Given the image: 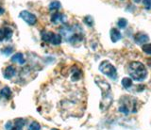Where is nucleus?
Masks as SVG:
<instances>
[{"label":"nucleus","mask_w":151,"mask_h":130,"mask_svg":"<svg viewBox=\"0 0 151 130\" xmlns=\"http://www.w3.org/2000/svg\"><path fill=\"white\" fill-rule=\"evenodd\" d=\"M42 39L46 43H50L54 45H59L61 43V36L60 34H55L51 31H42Z\"/></svg>","instance_id":"obj_6"},{"label":"nucleus","mask_w":151,"mask_h":130,"mask_svg":"<svg viewBox=\"0 0 151 130\" xmlns=\"http://www.w3.org/2000/svg\"><path fill=\"white\" fill-rule=\"evenodd\" d=\"M121 37H122V35L118 29H111V39L113 43H116L117 41H119L121 39Z\"/></svg>","instance_id":"obj_12"},{"label":"nucleus","mask_w":151,"mask_h":130,"mask_svg":"<svg viewBox=\"0 0 151 130\" xmlns=\"http://www.w3.org/2000/svg\"><path fill=\"white\" fill-rule=\"evenodd\" d=\"M3 12H4V9L0 7V14H1V13H3Z\"/></svg>","instance_id":"obj_25"},{"label":"nucleus","mask_w":151,"mask_h":130,"mask_svg":"<svg viewBox=\"0 0 151 130\" xmlns=\"http://www.w3.org/2000/svg\"><path fill=\"white\" fill-rule=\"evenodd\" d=\"M60 36L71 44H76L81 41L83 39V30L78 25L75 26H63L60 29Z\"/></svg>","instance_id":"obj_1"},{"label":"nucleus","mask_w":151,"mask_h":130,"mask_svg":"<svg viewBox=\"0 0 151 130\" xmlns=\"http://www.w3.org/2000/svg\"><path fill=\"white\" fill-rule=\"evenodd\" d=\"M19 16H20L22 19L27 22L28 25H35L36 22H37V18L34 14H32L31 12L27 11H23L20 12V14H19Z\"/></svg>","instance_id":"obj_7"},{"label":"nucleus","mask_w":151,"mask_h":130,"mask_svg":"<svg viewBox=\"0 0 151 130\" xmlns=\"http://www.w3.org/2000/svg\"><path fill=\"white\" fill-rule=\"evenodd\" d=\"M40 129H41V125L37 122H32L29 124V126H28V130H40Z\"/></svg>","instance_id":"obj_19"},{"label":"nucleus","mask_w":151,"mask_h":130,"mask_svg":"<svg viewBox=\"0 0 151 130\" xmlns=\"http://www.w3.org/2000/svg\"><path fill=\"white\" fill-rule=\"evenodd\" d=\"M12 62H16V63L18 62L19 64H24V63H25V59H24V57H23V54L17 53L12 58Z\"/></svg>","instance_id":"obj_14"},{"label":"nucleus","mask_w":151,"mask_h":130,"mask_svg":"<svg viewBox=\"0 0 151 130\" xmlns=\"http://www.w3.org/2000/svg\"><path fill=\"white\" fill-rule=\"evenodd\" d=\"M99 70L104 75H106L107 76L111 78L112 80H115L117 78V71L115 67L109 61H107V60H104V61L100 63V65H99Z\"/></svg>","instance_id":"obj_5"},{"label":"nucleus","mask_w":151,"mask_h":130,"mask_svg":"<svg viewBox=\"0 0 151 130\" xmlns=\"http://www.w3.org/2000/svg\"><path fill=\"white\" fill-rule=\"evenodd\" d=\"M1 95L3 97H5L6 99H9V97H11V95H12V91L9 90V87H5L1 90Z\"/></svg>","instance_id":"obj_15"},{"label":"nucleus","mask_w":151,"mask_h":130,"mask_svg":"<svg viewBox=\"0 0 151 130\" xmlns=\"http://www.w3.org/2000/svg\"><path fill=\"white\" fill-rule=\"evenodd\" d=\"M122 85L126 89H129V88L132 86V79L129 77H125L124 79L122 80Z\"/></svg>","instance_id":"obj_16"},{"label":"nucleus","mask_w":151,"mask_h":130,"mask_svg":"<svg viewBox=\"0 0 151 130\" xmlns=\"http://www.w3.org/2000/svg\"><path fill=\"white\" fill-rule=\"evenodd\" d=\"M134 2H136V3H140L141 2V0H133Z\"/></svg>","instance_id":"obj_26"},{"label":"nucleus","mask_w":151,"mask_h":130,"mask_svg":"<svg viewBox=\"0 0 151 130\" xmlns=\"http://www.w3.org/2000/svg\"><path fill=\"white\" fill-rule=\"evenodd\" d=\"M96 82L100 87L102 90V101L100 104L101 109H107L112 103V96L111 94V87L109 85V83L106 82L105 80L100 79L99 76L96 77Z\"/></svg>","instance_id":"obj_3"},{"label":"nucleus","mask_w":151,"mask_h":130,"mask_svg":"<svg viewBox=\"0 0 151 130\" xmlns=\"http://www.w3.org/2000/svg\"><path fill=\"white\" fill-rule=\"evenodd\" d=\"M12 36V30L9 27L5 26L0 29V41L3 40H9Z\"/></svg>","instance_id":"obj_8"},{"label":"nucleus","mask_w":151,"mask_h":130,"mask_svg":"<svg viewBox=\"0 0 151 130\" xmlns=\"http://www.w3.org/2000/svg\"><path fill=\"white\" fill-rule=\"evenodd\" d=\"M14 75H15V68L13 66H8L6 69H5V71H4L5 78L9 79V78H12Z\"/></svg>","instance_id":"obj_13"},{"label":"nucleus","mask_w":151,"mask_h":130,"mask_svg":"<svg viewBox=\"0 0 151 130\" xmlns=\"http://www.w3.org/2000/svg\"><path fill=\"white\" fill-rule=\"evenodd\" d=\"M143 51L145 53L148 54V55H151V44H144L143 47H142Z\"/></svg>","instance_id":"obj_21"},{"label":"nucleus","mask_w":151,"mask_h":130,"mask_svg":"<svg viewBox=\"0 0 151 130\" xmlns=\"http://www.w3.org/2000/svg\"><path fill=\"white\" fill-rule=\"evenodd\" d=\"M60 3L59 1H52L49 5V10L50 11H56V10H59L60 8Z\"/></svg>","instance_id":"obj_17"},{"label":"nucleus","mask_w":151,"mask_h":130,"mask_svg":"<svg viewBox=\"0 0 151 130\" xmlns=\"http://www.w3.org/2000/svg\"><path fill=\"white\" fill-rule=\"evenodd\" d=\"M80 76H81V72H80L78 69H76V70H73V74H72V80L73 81H77L80 78Z\"/></svg>","instance_id":"obj_18"},{"label":"nucleus","mask_w":151,"mask_h":130,"mask_svg":"<svg viewBox=\"0 0 151 130\" xmlns=\"http://www.w3.org/2000/svg\"><path fill=\"white\" fill-rule=\"evenodd\" d=\"M148 40H149L148 35H146L145 33H143V32H138V33L135 34V36H134V41L138 44H144L146 43V41H148Z\"/></svg>","instance_id":"obj_9"},{"label":"nucleus","mask_w":151,"mask_h":130,"mask_svg":"<svg viewBox=\"0 0 151 130\" xmlns=\"http://www.w3.org/2000/svg\"><path fill=\"white\" fill-rule=\"evenodd\" d=\"M12 51H13V49H12V47H11V48H9V47H7V48H5V49L2 50V53L5 54V55H9V54H11V53L12 52Z\"/></svg>","instance_id":"obj_24"},{"label":"nucleus","mask_w":151,"mask_h":130,"mask_svg":"<svg viewBox=\"0 0 151 130\" xmlns=\"http://www.w3.org/2000/svg\"><path fill=\"white\" fill-rule=\"evenodd\" d=\"M25 124H26V121L24 119H22V118L16 119L15 120V124H14L9 130H22Z\"/></svg>","instance_id":"obj_11"},{"label":"nucleus","mask_w":151,"mask_h":130,"mask_svg":"<svg viewBox=\"0 0 151 130\" xmlns=\"http://www.w3.org/2000/svg\"><path fill=\"white\" fill-rule=\"evenodd\" d=\"M117 25H118V26L120 27V29H125V27L127 26V21L126 19H124V18H121V19L118 20Z\"/></svg>","instance_id":"obj_20"},{"label":"nucleus","mask_w":151,"mask_h":130,"mask_svg":"<svg viewBox=\"0 0 151 130\" xmlns=\"http://www.w3.org/2000/svg\"><path fill=\"white\" fill-rule=\"evenodd\" d=\"M127 73L133 80L143 81L147 76V70L145 66L139 61H132L127 66Z\"/></svg>","instance_id":"obj_2"},{"label":"nucleus","mask_w":151,"mask_h":130,"mask_svg":"<svg viewBox=\"0 0 151 130\" xmlns=\"http://www.w3.org/2000/svg\"><path fill=\"white\" fill-rule=\"evenodd\" d=\"M143 4L146 10H150L151 9V0H143Z\"/></svg>","instance_id":"obj_23"},{"label":"nucleus","mask_w":151,"mask_h":130,"mask_svg":"<svg viewBox=\"0 0 151 130\" xmlns=\"http://www.w3.org/2000/svg\"><path fill=\"white\" fill-rule=\"evenodd\" d=\"M52 130H58V129H52Z\"/></svg>","instance_id":"obj_27"},{"label":"nucleus","mask_w":151,"mask_h":130,"mask_svg":"<svg viewBox=\"0 0 151 130\" xmlns=\"http://www.w3.org/2000/svg\"><path fill=\"white\" fill-rule=\"evenodd\" d=\"M66 21V16L63 13L60 12H56L54 13L53 15L51 17V22L53 24H58V23H65Z\"/></svg>","instance_id":"obj_10"},{"label":"nucleus","mask_w":151,"mask_h":130,"mask_svg":"<svg viewBox=\"0 0 151 130\" xmlns=\"http://www.w3.org/2000/svg\"><path fill=\"white\" fill-rule=\"evenodd\" d=\"M84 23L86 25H88L89 26H93V18L91 16H86L84 18Z\"/></svg>","instance_id":"obj_22"},{"label":"nucleus","mask_w":151,"mask_h":130,"mask_svg":"<svg viewBox=\"0 0 151 130\" xmlns=\"http://www.w3.org/2000/svg\"><path fill=\"white\" fill-rule=\"evenodd\" d=\"M119 111L125 115L137 111V100L130 96H123L120 99Z\"/></svg>","instance_id":"obj_4"}]
</instances>
